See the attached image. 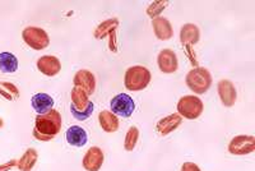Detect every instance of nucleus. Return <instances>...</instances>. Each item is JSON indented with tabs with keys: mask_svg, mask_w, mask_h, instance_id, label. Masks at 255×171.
<instances>
[{
	"mask_svg": "<svg viewBox=\"0 0 255 171\" xmlns=\"http://www.w3.org/2000/svg\"><path fill=\"white\" fill-rule=\"evenodd\" d=\"M138 138H139V131L136 127H130L128 131L127 137H125L124 148L127 151H133L135 148L136 143H138Z\"/></svg>",
	"mask_w": 255,
	"mask_h": 171,
	"instance_id": "24",
	"label": "nucleus"
},
{
	"mask_svg": "<svg viewBox=\"0 0 255 171\" xmlns=\"http://www.w3.org/2000/svg\"><path fill=\"white\" fill-rule=\"evenodd\" d=\"M152 27H153L154 35L158 40L167 41L174 36V29H172L170 20L163 17H157L152 20Z\"/></svg>",
	"mask_w": 255,
	"mask_h": 171,
	"instance_id": "14",
	"label": "nucleus"
},
{
	"mask_svg": "<svg viewBox=\"0 0 255 171\" xmlns=\"http://www.w3.org/2000/svg\"><path fill=\"white\" fill-rule=\"evenodd\" d=\"M61 131V115L59 111L50 110L49 113L37 115L35 119L33 137L37 141L49 142L54 140Z\"/></svg>",
	"mask_w": 255,
	"mask_h": 171,
	"instance_id": "1",
	"label": "nucleus"
},
{
	"mask_svg": "<svg viewBox=\"0 0 255 171\" xmlns=\"http://www.w3.org/2000/svg\"><path fill=\"white\" fill-rule=\"evenodd\" d=\"M37 69L47 77H54L61 70V64L56 56L45 55L37 60Z\"/></svg>",
	"mask_w": 255,
	"mask_h": 171,
	"instance_id": "13",
	"label": "nucleus"
},
{
	"mask_svg": "<svg viewBox=\"0 0 255 171\" xmlns=\"http://www.w3.org/2000/svg\"><path fill=\"white\" fill-rule=\"evenodd\" d=\"M217 90L222 105H225L227 108H231V106L235 105L238 92H236L235 86L232 84L231 81H229V79H221V81L218 82Z\"/></svg>",
	"mask_w": 255,
	"mask_h": 171,
	"instance_id": "10",
	"label": "nucleus"
},
{
	"mask_svg": "<svg viewBox=\"0 0 255 171\" xmlns=\"http://www.w3.org/2000/svg\"><path fill=\"white\" fill-rule=\"evenodd\" d=\"M22 38L33 50H44L50 45V38L46 31L40 27H27L22 32Z\"/></svg>",
	"mask_w": 255,
	"mask_h": 171,
	"instance_id": "6",
	"label": "nucleus"
},
{
	"mask_svg": "<svg viewBox=\"0 0 255 171\" xmlns=\"http://www.w3.org/2000/svg\"><path fill=\"white\" fill-rule=\"evenodd\" d=\"M0 96H3L5 100L9 101H14L19 97V91H18L17 86L9 82H1L0 83Z\"/></svg>",
	"mask_w": 255,
	"mask_h": 171,
	"instance_id": "23",
	"label": "nucleus"
},
{
	"mask_svg": "<svg viewBox=\"0 0 255 171\" xmlns=\"http://www.w3.org/2000/svg\"><path fill=\"white\" fill-rule=\"evenodd\" d=\"M181 171H202L199 166L194 163H185L181 166Z\"/></svg>",
	"mask_w": 255,
	"mask_h": 171,
	"instance_id": "26",
	"label": "nucleus"
},
{
	"mask_svg": "<svg viewBox=\"0 0 255 171\" xmlns=\"http://www.w3.org/2000/svg\"><path fill=\"white\" fill-rule=\"evenodd\" d=\"M157 64H158L159 70L166 74H171L175 73L179 68V60L177 56L172 50L165 49L158 54L157 58Z\"/></svg>",
	"mask_w": 255,
	"mask_h": 171,
	"instance_id": "9",
	"label": "nucleus"
},
{
	"mask_svg": "<svg viewBox=\"0 0 255 171\" xmlns=\"http://www.w3.org/2000/svg\"><path fill=\"white\" fill-rule=\"evenodd\" d=\"M151 72L142 65L130 67L125 73L124 83L129 91H143L151 82Z\"/></svg>",
	"mask_w": 255,
	"mask_h": 171,
	"instance_id": "3",
	"label": "nucleus"
},
{
	"mask_svg": "<svg viewBox=\"0 0 255 171\" xmlns=\"http://www.w3.org/2000/svg\"><path fill=\"white\" fill-rule=\"evenodd\" d=\"M65 137H67L68 143L74 147H83L88 142L87 133L83 128L78 127V125H72L65 133Z\"/></svg>",
	"mask_w": 255,
	"mask_h": 171,
	"instance_id": "18",
	"label": "nucleus"
},
{
	"mask_svg": "<svg viewBox=\"0 0 255 171\" xmlns=\"http://www.w3.org/2000/svg\"><path fill=\"white\" fill-rule=\"evenodd\" d=\"M104 152L100 147H91L83 157V168L87 171H99L104 164Z\"/></svg>",
	"mask_w": 255,
	"mask_h": 171,
	"instance_id": "12",
	"label": "nucleus"
},
{
	"mask_svg": "<svg viewBox=\"0 0 255 171\" xmlns=\"http://www.w3.org/2000/svg\"><path fill=\"white\" fill-rule=\"evenodd\" d=\"M38 155L36 152V150L33 148H28L24 155L20 157L19 161H17V168L20 171H31L32 169L35 168L36 163H37Z\"/></svg>",
	"mask_w": 255,
	"mask_h": 171,
	"instance_id": "20",
	"label": "nucleus"
},
{
	"mask_svg": "<svg viewBox=\"0 0 255 171\" xmlns=\"http://www.w3.org/2000/svg\"><path fill=\"white\" fill-rule=\"evenodd\" d=\"M181 123H183V118L179 114H171V115L166 116L157 123V132L161 136H167L171 132L176 131L177 128L181 125Z\"/></svg>",
	"mask_w": 255,
	"mask_h": 171,
	"instance_id": "15",
	"label": "nucleus"
},
{
	"mask_svg": "<svg viewBox=\"0 0 255 171\" xmlns=\"http://www.w3.org/2000/svg\"><path fill=\"white\" fill-rule=\"evenodd\" d=\"M200 38V32L195 24L186 23L181 27L180 31V41L185 47L193 46V45L198 44V41Z\"/></svg>",
	"mask_w": 255,
	"mask_h": 171,
	"instance_id": "16",
	"label": "nucleus"
},
{
	"mask_svg": "<svg viewBox=\"0 0 255 171\" xmlns=\"http://www.w3.org/2000/svg\"><path fill=\"white\" fill-rule=\"evenodd\" d=\"M186 84L197 95H203L209 90L212 84V76L206 68L197 67L186 74Z\"/></svg>",
	"mask_w": 255,
	"mask_h": 171,
	"instance_id": "4",
	"label": "nucleus"
},
{
	"mask_svg": "<svg viewBox=\"0 0 255 171\" xmlns=\"http://www.w3.org/2000/svg\"><path fill=\"white\" fill-rule=\"evenodd\" d=\"M99 123L101 125L102 131H105L106 133H114L119 129V119L111 111H101L99 114Z\"/></svg>",
	"mask_w": 255,
	"mask_h": 171,
	"instance_id": "19",
	"label": "nucleus"
},
{
	"mask_svg": "<svg viewBox=\"0 0 255 171\" xmlns=\"http://www.w3.org/2000/svg\"><path fill=\"white\" fill-rule=\"evenodd\" d=\"M204 110V105L202 100L194 95L183 96L177 102V114L181 118L194 120L198 119Z\"/></svg>",
	"mask_w": 255,
	"mask_h": 171,
	"instance_id": "5",
	"label": "nucleus"
},
{
	"mask_svg": "<svg viewBox=\"0 0 255 171\" xmlns=\"http://www.w3.org/2000/svg\"><path fill=\"white\" fill-rule=\"evenodd\" d=\"M73 83H74V87L81 88L82 91L86 92V95L91 96L95 92L96 88V79L95 76L90 70L82 69L79 72L76 73L74 79H73Z\"/></svg>",
	"mask_w": 255,
	"mask_h": 171,
	"instance_id": "11",
	"label": "nucleus"
},
{
	"mask_svg": "<svg viewBox=\"0 0 255 171\" xmlns=\"http://www.w3.org/2000/svg\"><path fill=\"white\" fill-rule=\"evenodd\" d=\"M18 69V59L10 52L0 54V70L3 73H14Z\"/></svg>",
	"mask_w": 255,
	"mask_h": 171,
	"instance_id": "21",
	"label": "nucleus"
},
{
	"mask_svg": "<svg viewBox=\"0 0 255 171\" xmlns=\"http://www.w3.org/2000/svg\"><path fill=\"white\" fill-rule=\"evenodd\" d=\"M14 166H17V161H10V163L8 164H4V165H0V171H6L8 169H12L14 168Z\"/></svg>",
	"mask_w": 255,
	"mask_h": 171,
	"instance_id": "27",
	"label": "nucleus"
},
{
	"mask_svg": "<svg viewBox=\"0 0 255 171\" xmlns=\"http://www.w3.org/2000/svg\"><path fill=\"white\" fill-rule=\"evenodd\" d=\"M111 113L115 114L116 116H123V118H129L134 113L135 104L134 100L127 93H119L116 95L110 102Z\"/></svg>",
	"mask_w": 255,
	"mask_h": 171,
	"instance_id": "7",
	"label": "nucleus"
},
{
	"mask_svg": "<svg viewBox=\"0 0 255 171\" xmlns=\"http://www.w3.org/2000/svg\"><path fill=\"white\" fill-rule=\"evenodd\" d=\"M95 105L91 100H88V96L81 88L74 87L72 90V104H70V111L72 115L77 120L88 119L93 113Z\"/></svg>",
	"mask_w": 255,
	"mask_h": 171,
	"instance_id": "2",
	"label": "nucleus"
},
{
	"mask_svg": "<svg viewBox=\"0 0 255 171\" xmlns=\"http://www.w3.org/2000/svg\"><path fill=\"white\" fill-rule=\"evenodd\" d=\"M32 108L38 115L49 113L54 108V99L47 93H36L32 97Z\"/></svg>",
	"mask_w": 255,
	"mask_h": 171,
	"instance_id": "17",
	"label": "nucleus"
},
{
	"mask_svg": "<svg viewBox=\"0 0 255 171\" xmlns=\"http://www.w3.org/2000/svg\"><path fill=\"white\" fill-rule=\"evenodd\" d=\"M168 1H154V3H152L151 5L147 8V14L154 19V18L159 17L161 12H162L163 9H166Z\"/></svg>",
	"mask_w": 255,
	"mask_h": 171,
	"instance_id": "25",
	"label": "nucleus"
},
{
	"mask_svg": "<svg viewBox=\"0 0 255 171\" xmlns=\"http://www.w3.org/2000/svg\"><path fill=\"white\" fill-rule=\"evenodd\" d=\"M255 151L254 136H236L229 145V152L236 156H245Z\"/></svg>",
	"mask_w": 255,
	"mask_h": 171,
	"instance_id": "8",
	"label": "nucleus"
},
{
	"mask_svg": "<svg viewBox=\"0 0 255 171\" xmlns=\"http://www.w3.org/2000/svg\"><path fill=\"white\" fill-rule=\"evenodd\" d=\"M119 26V20L116 18H110V19L105 20L101 24H99V27L96 28L95 31V37L96 38H105L108 35L113 33L116 31Z\"/></svg>",
	"mask_w": 255,
	"mask_h": 171,
	"instance_id": "22",
	"label": "nucleus"
},
{
	"mask_svg": "<svg viewBox=\"0 0 255 171\" xmlns=\"http://www.w3.org/2000/svg\"><path fill=\"white\" fill-rule=\"evenodd\" d=\"M3 127V119H1V118H0V128Z\"/></svg>",
	"mask_w": 255,
	"mask_h": 171,
	"instance_id": "28",
	"label": "nucleus"
}]
</instances>
